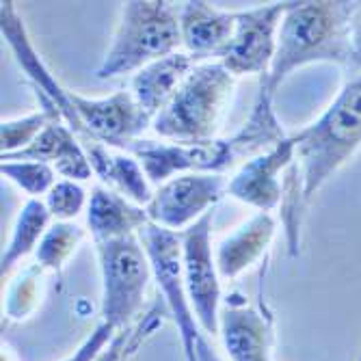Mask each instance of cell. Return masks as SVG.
<instances>
[{"label": "cell", "mask_w": 361, "mask_h": 361, "mask_svg": "<svg viewBox=\"0 0 361 361\" xmlns=\"http://www.w3.org/2000/svg\"><path fill=\"white\" fill-rule=\"evenodd\" d=\"M286 137L275 113V93L259 82L255 104L238 133L206 143H169L139 139L126 147L145 169L152 184H162L182 173H225L264 154Z\"/></svg>", "instance_id": "obj_1"}, {"label": "cell", "mask_w": 361, "mask_h": 361, "mask_svg": "<svg viewBox=\"0 0 361 361\" xmlns=\"http://www.w3.org/2000/svg\"><path fill=\"white\" fill-rule=\"evenodd\" d=\"M292 137L297 154L286 173V190H292L307 208L314 195L361 147V74L350 76L329 109Z\"/></svg>", "instance_id": "obj_2"}, {"label": "cell", "mask_w": 361, "mask_h": 361, "mask_svg": "<svg viewBox=\"0 0 361 361\" xmlns=\"http://www.w3.org/2000/svg\"><path fill=\"white\" fill-rule=\"evenodd\" d=\"M355 7L357 3H334V0L288 3L277 32V50L271 72L259 78V82L277 93L286 78L305 65H346L348 22Z\"/></svg>", "instance_id": "obj_3"}, {"label": "cell", "mask_w": 361, "mask_h": 361, "mask_svg": "<svg viewBox=\"0 0 361 361\" xmlns=\"http://www.w3.org/2000/svg\"><path fill=\"white\" fill-rule=\"evenodd\" d=\"M180 7L167 0H133L121 5L113 44L95 70L100 80L137 74L145 65L180 52Z\"/></svg>", "instance_id": "obj_4"}, {"label": "cell", "mask_w": 361, "mask_h": 361, "mask_svg": "<svg viewBox=\"0 0 361 361\" xmlns=\"http://www.w3.org/2000/svg\"><path fill=\"white\" fill-rule=\"evenodd\" d=\"M236 78L221 61L197 63L171 102L154 121V135L169 143H206L216 139L221 119L232 102Z\"/></svg>", "instance_id": "obj_5"}, {"label": "cell", "mask_w": 361, "mask_h": 361, "mask_svg": "<svg viewBox=\"0 0 361 361\" xmlns=\"http://www.w3.org/2000/svg\"><path fill=\"white\" fill-rule=\"evenodd\" d=\"M102 277V320L126 329L141 316L147 283L154 277L149 255L137 236L95 245Z\"/></svg>", "instance_id": "obj_6"}, {"label": "cell", "mask_w": 361, "mask_h": 361, "mask_svg": "<svg viewBox=\"0 0 361 361\" xmlns=\"http://www.w3.org/2000/svg\"><path fill=\"white\" fill-rule=\"evenodd\" d=\"M139 238L149 255L152 273L160 288L162 299H165V305L178 324L186 361H197V342H200L204 331L192 314L188 294H186L180 234L149 223L147 227L141 229Z\"/></svg>", "instance_id": "obj_7"}, {"label": "cell", "mask_w": 361, "mask_h": 361, "mask_svg": "<svg viewBox=\"0 0 361 361\" xmlns=\"http://www.w3.org/2000/svg\"><path fill=\"white\" fill-rule=\"evenodd\" d=\"M212 216L214 212H208L197 223L186 227L184 232H180L186 294L192 314L206 336H219L223 299L216 255L212 251Z\"/></svg>", "instance_id": "obj_8"}, {"label": "cell", "mask_w": 361, "mask_h": 361, "mask_svg": "<svg viewBox=\"0 0 361 361\" xmlns=\"http://www.w3.org/2000/svg\"><path fill=\"white\" fill-rule=\"evenodd\" d=\"M229 180L223 173H182L162 182L145 206L154 225L184 232L227 195Z\"/></svg>", "instance_id": "obj_9"}, {"label": "cell", "mask_w": 361, "mask_h": 361, "mask_svg": "<svg viewBox=\"0 0 361 361\" xmlns=\"http://www.w3.org/2000/svg\"><path fill=\"white\" fill-rule=\"evenodd\" d=\"M286 5L288 3H271L264 7L236 11L234 37L219 59L234 78L249 74H257L259 78L269 76Z\"/></svg>", "instance_id": "obj_10"}, {"label": "cell", "mask_w": 361, "mask_h": 361, "mask_svg": "<svg viewBox=\"0 0 361 361\" xmlns=\"http://www.w3.org/2000/svg\"><path fill=\"white\" fill-rule=\"evenodd\" d=\"M74 109L87 133L106 147L126 152L130 143L143 139L152 117L141 109L133 91H117L109 97H85L72 93Z\"/></svg>", "instance_id": "obj_11"}, {"label": "cell", "mask_w": 361, "mask_h": 361, "mask_svg": "<svg viewBox=\"0 0 361 361\" xmlns=\"http://www.w3.org/2000/svg\"><path fill=\"white\" fill-rule=\"evenodd\" d=\"M294 154L297 143L294 137H288L264 154L243 162L229 178L227 195L257 212H273L281 206L286 173L292 167Z\"/></svg>", "instance_id": "obj_12"}, {"label": "cell", "mask_w": 361, "mask_h": 361, "mask_svg": "<svg viewBox=\"0 0 361 361\" xmlns=\"http://www.w3.org/2000/svg\"><path fill=\"white\" fill-rule=\"evenodd\" d=\"M0 28H3V37L7 39L9 48L13 50L18 63L22 65L24 72L28 74V78L32 80V87L50 97V102L59 109L61 119L70 126V130L78 137L82 147H91L95 143H100L85 130V126H82V121L74 109V102H72V91H65L52 78V74L48 72L44 61L39 59L35 48H32V44L28 39V32H26V26H24V20L18 13L16 3H11V0H7V3H3V7H0Z\"/></svg>", "instance_id": "obj_13"}, {"label": "cell", "mask_w": 361, "mask_h": 361, "mask_svg": "<svg viewBox=\"0 0 361 361\" xmlns=\"http://www.w3.org/2000/svg\"><path fill=\"white\" fill-rule=\"evenodd\" d=\"M219 336L232 361H273V318L247 305L238 297H227L219 316Z\"/></svg>", "instance_id": "obj_14"}, {"label": "cell", "mask_w": 361, "mask_h": 361, "mask_svg": "<svg viewBox=\"0 0 361 361\" xmlns=\"http://www.w3.org/2000/svg\"><path fill=\"white\" fill-rule=\"evenodd\" d=\"M236 11H223L204 0L180 5V35L184 52L195 61L219 56L234 37Z\"/></svg>", "instance_id": "obj_15"}, {"label": "cell", "mask_w": 361, "mask_h": 361, "mask_svg": "<svg viewBox=\"0 0 361 361\" xmlns=\"http://www.w3.org/2000/svg\"><path fill=\"white\" fill-rule=\"evenodd\" d=\"M152 221L143 206L130 202L111 186L97 184L91 190L87 206V232L93 243H109L115 238L137 236Z\"/></svg>", "instance_id": "obj_16"}, {"label": "cell", "mask_w": 361, "mask_h": 361, "mask_svg": "<svg viewBox=\"0 0 361 361\" xmlns=\"http://www.w3.org/2000/svg\"><path fill=\"white\" fill-rule=\"evenodd\" d=\"M3 160H39L48 162L63 180L87 182L93 176L91 162L78 137L65 121H52L26 149Z\"/></svg>", "instance_id": "obj_17"}, {"label": "cell", "mask_w": 361, "mask_h": 361, "mask_svg": "<svg viewBox=\"0 0 361 361\" xmlns=\"http://www.w3.org/2000/svg\"><path fill=\"white\" fill-rule=\"evenodd\" d=\"M277 221L271 212H257L216 245V269L221 279L232 281L264 255L275 238Z\"/></svg>", "instance_id": "obj_18"}, {"label": "cell", "mask_w": 361, "mask_h": 361, "mask_svg": "<svg viewBox=\"0 0 361 361\" xmlns=\"http://www.w3.org/2000/svg\"><path fill=\"white\" fill-rule=\"evenodd\" d=\"M197 61L186 54L184 50L173 52L169 56H162L133 76L130 91L137 97L141 109L154 119L162 109H165L186 76L195 70Z\"/></svg>", "instance_id": "obj_19"}, {"label": "cell", "mask_w": 361, "mask_h": 361, "mask_svg": "<svg viewBox=\"0 0 361 361\" xmlns=\"http://www.w3.org/2000/svg\"><path fill=\"white\" fill-rule=\"evenodd\" d=\"M52 214L48 212L44 200H28L11 229L9 243L3 249V257H0V277L3 281H9L11 273L22 259H26L30 253H35L42 238L50 229Z\"/></svg>", "instance_id": "obj_20"}, {"label": "cell", "mask_w": 361, "mask_h": 361, "mask_svg": "<svg viewBox=\"0 0 361 361\" xmlns=\"http://www.w3.org/2000/svg\"><path fill=\"white\" fill-rule=\"evenodd\" d=\"M35 93L42 100V111H35L18 119H7L0 126V149H3V158L26 149L52 121H63L59 109L48 100V95H44L37 89Z\"/></svg>", "instance_id": "obj_21"}, {"label": "cell", "mask_w": 361, "mask_h": 361, "mask_svg": "<svg viewBox=\"0 0 361 361\" xmlns=\"http://www.w3.org/2000/svg\"><path fill=\"white\" fill-rule=\"evenodd\" d=\"M104 186H111L113 190L128 197L137 206H147L154 197L152 182L141 167V162L128 152H113V160L109 165V171L102 180Z\"/></svg>", "instance_id": "obj_22"}, {"label": "cell", "mask_w": 361, "mask_h": 361, "mask_svg": "<svg viewBox=\"0 0 361 361\" xmlns=\"http://www.w3.org/2000/svg\"><path fill=\"white\" fill-rule=\"evenodd\" d=\"M85 234L87 229L76 223L54 221L35 251V264L42 271H50L59 275L74 255V251L78 249V245L85 240Z\"/></svg>", "instance_id": "obj_23"}, {"label": "cell", "mask_w": 361, "mask_h": 361, "mask_svg": "<svg viewBox=\"0 0 361 361\" xmlns=\"http://www.w3.org/2000/svg\"><path fill=\"white\" fill-rule=\"evenodd\" d=\"M162 324H165V316L158 307H152L135 324L119 329L106 344V348L95 357V361H130Z\"/></svg>", "instance_id": "obj_24"}, {"label": "cell", "mask_w": 361, "mask_h": 361, "mask_svg": "<svg viewBox=\"0 0 361 361\" xmlns=\"http://www.w3.org/2000/svg\"><path fill=\"white\" fill-rule=\"evenodd\" d=\"M0 173L11 184H16L28 200H42L56 184V171L48 162L39 160H3Z\"/></svg>", "instance_id": "obj_25"}, {"label": "cell", "mask_w": 361, "mask_h": 361, "mask_svg": "<svg viewBox=\"0 0 361 361\" xmlns=\"http://www.w3.org/2000/svg\"><path fill=\"white\" fill-rule=\"evenodd\" d=\"M44 204L54 221L74 223V219L89 206V197L80 182L56 180V184L44 197Z\"/></svg>", "instance_id": "obj_26"}, {"label": "cell", "mask_w": 361, "mask_h": 361, "mask_svg": "<svg viewBox=\"0 0 361 361\" xmlns=\"http://www.w3.org/2000/svg\"><path fill=\"white\" fill-rule=\"evenodd\" d=\"M42 273L44 271L37 264H32L26 271H22V275L16 277V281L7 290V303H5L7 318L22 320L28 314H32V310L37 307Z\"/></svg>", "instance_id": "obj_27"}, {"label": "cell", "mask_w": 361, "mask_h": 361, "mask_svg": "<svg viewBox=\"0 0 361 361\" xmlns=\"http://www.w3.org/2000/svg\"><path fill=\"white\" fill-rule=\"evenodd\" d=\"M117 331H119V329H115L113 324H109V322L102 320V322L97 324L95 329L87 336V340L74 350V355L68 357L65 361H95V357L106 348V344L113 340V336H115Z\"/></svg>", "instance_id": "obj_28"}, {"label": "cell", "mask_w": 361, "mask_h": 361, "mask_svg": "<svg viewBox=\"0 0 361 361\" xmlns=\"http://www.w3.org/2000/svg\"><path fill=\"white\" fill-rule=\"evenodd\" d=\"M344 68L350 76L361 74V3H357L348 22V56Z\"/></svg>", "instance_id": "obj_29"}, {"label": "cell", "mask_w": 361, "mask_h": 361, "mask_svg": "<svg viewBox=\"0 0 361 361\" xmlns=\"http://www.w3.org/2000/svg\"><path fill=\"white\" fill-rule=\"evenodd\" d=\"M197 361H221V357L216 355L214 346L208 342L206 336H202L200 342H197Z\"/></svg>", "instance_id": "obj_30"}, {"label": "cell", "mask_w": 361, "mask_h": 361, "mask_svg": "<svg viewBox=\"0 0 361 361\" xmlns=\"http://www.w3.org/2000/svg\"><path fill=\"white\" fill-rule=\"evenodd\" d=\"M357 361H361V355H359V359H357Z\"/></svg>", "instance_id": "obj_31"}]
</instances>
